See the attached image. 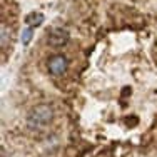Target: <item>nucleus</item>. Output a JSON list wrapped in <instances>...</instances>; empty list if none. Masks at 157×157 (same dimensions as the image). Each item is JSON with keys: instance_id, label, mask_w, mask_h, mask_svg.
Masks as SVG:
<instances>
[{"instance_id": "nucleus-4", "label": "nucleus", "mask_w": 157, "mask_h": 157, "mask_svg": "<svg viewBox=\"0 0 157 157\" xmlns=\"http://www.w3.org/2000/svg\"><path fill=\"white\" fill-rule=\"evenodd\" d=\"M44 20H45L44 13H40V12H32V13H29V15L25 17V25H27V27L35 29V27H39V25H42Z\"/></svg>"}, {"instance_id": "nucleus-6", "label": "nucleus", "mask_w": 157, "mask_h": 157, "mask_svg": "<svg viewBox=\"0 0 157 157\" xmlns=\"http://www.w3.org/2000/svg\"><path fill=\"white\" fill-rule=\"evenodd\" d=\"M32 37H33V29L32 27H25L24 32H22V44H24V45H29L30 40H32Z\"/></svg>"}, {"instance_id": "nucleus-2", "label": "nucleus", "mask_w": 157, "mask_h": 157, "mask_svg": "<svg viewBox=\"0 0 157 157\" xmlns=\"http://www.w3.org/2000/svg\"><path fill=\"white\" fill-rule=\"evenodd\" d=\"M70 39V33L63 27H50L47 30V44L52 47H63Z\"/></svg>"}, {"instance_id": "nucleus-5", "label": "nucleus", "mask_w": 157, "mask_h": 157, "mask_svg": "<svg viewBox=\"0 0 157 157\" xmlns=\"http://www.w3.org/2000/svg\"><path fill=\"white\" fill-rule=\"evenodd\" d=\"M9 42H10L9 29H7L5 24H2V29H0V47H2V50H5V47H7Z\"/></svg>"}, {"instance_id": "nucleus-3", "label": "nucleus", "mask_w": 157, "mask_h": 157, "mask_svg": "<svg viewBox=\"0 0 157 157\" xmlns=\"http://www.w3.org/2000/svg\"><path fill=\"white\" fill-rule=\"evenodd\" d=\"M67 67H69V60H67L63 55H52V57H48V60H47L48 72H50L52 75H55V77L62 75V74L67 70Z\"/></svg>"}, {"instance_id": "nucleus-1", "label": "nucleus", "mask_w": 157, "mask_h": 157, "mask_svg": "<svg viewBox=\"0 0 157 157\" xmlns=\"http://www.w3.org/2000/svg\"><path fill=\"white\" fill-rule=\"evenodd\" d=\"M54 119V109L48 104H39L29 112L27 115V124L32 129H42L48 125Z\"/></svg>"}]
</instances>
